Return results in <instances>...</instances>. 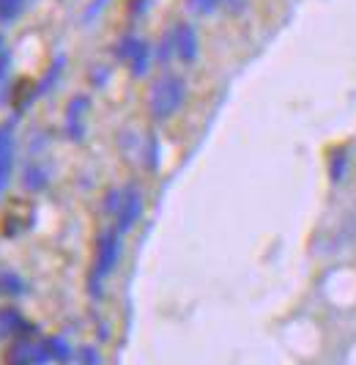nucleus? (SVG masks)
Segmentation results:
<instances>
[{"mask_svg": "<svg viewBox=\"0 0 356 365\" xmlns=\"http://www.w3.org/2000/svg\"><path fill=\"white\" fill-rule=\"evenodd\" d=\"M187 102V80L173 72H164L159 80H154L148 91V110L154 118H173Z\"/></svg>", "mask_w": 356, "mask_h": 365, "instance_id": "nucleus-1", "label": "nucleus"}, {"mask_svg": "<svg viewBox=\"0 0 356 365\" xmlns=\"http://www.w3.org/2000/svg\"><path fill=\"white\" fill-rule=\"evenodd\" d=\"M173 34V44H176V58L184 66H192L200 55V36H197L192 22H176L170 28Z\"/></svg>", "mask_w": 356, "mask_h": 365, "instance_id": "nucleus-2", "label": "nucleus"}, {"mask_svg": "<svg viewBox=\"0 0 356 365\" xmlns=\"http://www.w3.org/2000/svg\"><path fill=\"white\" fill-rule=\"evenodd\" d=\"M118 256H121V239H118V234H105L102 242H99V258H96L99 274L112 272V267L118 264Z\"/></svg>", "mask_w": 356, "mask_h": 365, "instance_id": "nucleus-3", "label": "nucleus"}, {"mask_svg": "<svg viewBox=\"0 0 356 365\" xmlns=\"http://www.w3.org/2000/svg\"><path fill=\"white\" fill-rule=\"evenodd\" d=\"M142 215V198L137 190H129L121 201V209H118V228L121 231H129Z\"/></svg>", "mask_w": 356, "mask_h": 365, "instance_id": "nucleus-4", "label": "nucleus"}, {"mask_svg": "<svg viewBox=\"0 0 356 365\" xmlns=\"http://www.w3.org/2000/svg\"><path fill=\"white\" fill-rule=\"evenodd\" d=\"M28 9V0H0V28H11Z\"/></svg>", "mask_w": 356, "mask_h": 365, "instance_id": "nucleus-5", "label": "nucleus"}, {"mask_svg": "<svg viewBox=\"0 0 356 365\" xmlns=\"http://www.w3.org/2000/svg\"><path fill=\"white\" fill-rule=\"evenodd\" d=\"M151 63H154V44L145 41L140 47V53L129 61V72L135 74V77H145L148 69H151Z\"/></svg>", "mask_w": 356, "mask_h": 365, "instance_id": "nucleus-6", "label": "nucleus"}, {"mask_svg": "<svg viewBox=\"0 0 356 365\" xmlns=\"http://www.w3.org/2000/svg\"><path fill=\"white\" fill-rule=\"evenodd\" d=\"M142 44H145V38H140V36H124L121 41H118V47H115V58L129 66V61L140 53Z\"/></svg>", "mask_w": 356, "mask_h": 365, "instance_id": "nucleus-7", "label": "nucleus"}, {"mask_svg": "<svg viewBox=\"0 0 356 365\" xmlns=\"http://www.w3.org/2000/svg\"><path fill=\"white\" fill-rule=\"evenodd\" d=\"M154 58H157L159 66H167L176 58V44H173V34L170 31L159 38V44H154Z\"/></svg>", "mask_w": 356, "mask_h": 365, "instance_id": "nucleus-8", "label": "nucleus"}, {"mask_svg": "<svg viewBox=\"0 0 356 365\" xmlns=\"http://www.w3.org/2000/svg\"><path fill=\"white\" fill-rule=\"evenodd\" d=\"M184 6L195 17H211L222 9V0H184Z\"/></svg>", "mask_w": 356, "mask_h": 365, "instance_id": "nucleus-9", "label": "nucleus"}, {"mask_svg": "<svg viewBox=\"0 0 356 365\" xmlns=\"http://www.w3.org/2000/svg\"><path fill=\"white\" fill-rule=\"evenodd\" d=\"M63 63H66V58L61 55V58H58V61H55V63H53V69L47 72V77H44V80L38 83V93L50 91V86H55V83H58V77L63 74Z\"/></svg>", "mask_w": 356, "mask_h": 365, "instance_id": "nucleus-10", "label": "nucleus"}, {"mask_svg": "<svg viewBox=\"0 0 356 365\" xmlns=\"http://www.w3.org/2000/svg\"><path fill=\"white\" fill-rule=\"evenodd\" d=\"M107 6H110V0H90L85 6V11H83V25H93Z\"/></svg>", "mask_w": 356, "mask_h": 365, "instance_id": "nucleus-11", "label": "nucleus"}, {"mask_svg": "<svg viewBox=\"0 0 356 365\" xmlns=\"http://www.w3.org/2000/svg\"><path fill=\"white\" fill-rule=\"evenodd\" d=\"M88 105H90L88 96H83V93H80V96H74V99L69 102V121H77V118L88 110Z\"/></svg>", "mask_w": 356, "mask_h": 365, "instance_id": "nucleus-12", "label": "nucleus"}, {"mask_svg": "<svg viewBox=\"0 0 356 365\" xmlns=\"http://www.w3.org/2000/svg\"><path fill=\"white\" fill-rule=\"evenodd\" d=\"M345 168H348V157L340 151L337 157L332 160V179H335V182H342V176H345Z\"/></svg>", "mask_w": 356, "mask_h": 365, "instance_id": "nucleus-13", "label": "nucleus"}, {"mask_svg": "<svg viewBox=\"0 0 356 365\" xmlns=\"http://www.w3.org/2000/svg\"><path fill=\"white\" fill-rule=\"evenodd\" d=\"M249 6V0H222V9H228L233 17H239V14H244Z\"/></svg>", "mask_w": 356, "mask_h": 365, "instance_id": "nucleus-14", "label": "nucleus"}, {"mask_svg": "<svg viewBox=\"0 0 356 365\" xmlns=\"http://www.w3.org/2000/svg\"><path fill=\"white\" fill-rule=\"evenodd\" d=\"M9 69H11V53H3L0 55V80L9 74Z\"/></svg>", "mask_w": 356, "mask_h": 365, "instance_id": "nucleus-15", "label": "nucleus"}, {"mask_svg": "<svg viewBox=\"0 0 356 365\" xmlns=\"http://www.w3.org/2000/svg\"><path fill=\"white\" fill-rule=\"evenodd\" d=\"M107 77H110V72H105V69H93V74H90V80H93L96 86L107 83Z\"/></svg>", "mask_w": 356, "mask_h": 365, "instance_id": "nucleus-16", "label": "nucleus"}, {"mask_svg": "<svg viewBox=\"0 0 356 365\" xmlns=\"http://www.w3.org/2000/svg\"><path fill=\"white\" fill-rule=\"evenodd\" d=\"M148 6H151V0H135V3H132V11H135V14H142V11H148Z\"/></svg>", "mask_w": 356, "mask_h": 365, "instance_id": "nucleus-17", "label": "nucleus"}, {"mask_svg": "<svg viewBox=\"0 0 356 365\" xmlns=\"http://www.w3.org/2000/svg\"><path fill=\"white\" fill-rule=\"evenodd\" d=\"M9 53V41H6V34H3V28H0V55Z\"/></svg>", "mask_w": 356, "mask_h": 365, "instance_id": "nucleus-18", "label": "nucleus"}]
</instances>
